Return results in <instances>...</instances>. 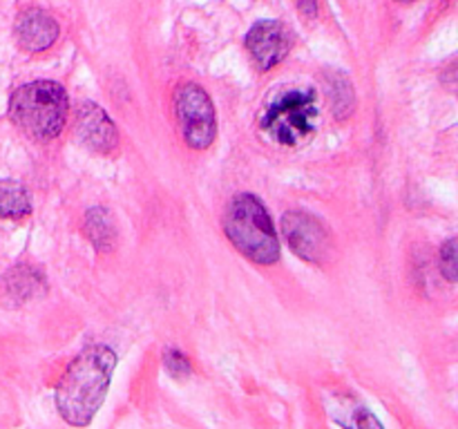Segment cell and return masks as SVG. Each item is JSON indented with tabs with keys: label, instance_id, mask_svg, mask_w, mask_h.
I'll use <instances>...</instances> for the list:
<instances>
[{
	"label": "cell",
	"instance_id": "cell-1",
	"mask_svg": "<svg viewBox=\"0 0 458 429\" xmlns=\"http://www.w3.org/2000/svg\"><path fill=\"white\" fill-rule=\"evenodd\" d=\"M116 369V353L107 344H89L63 371L56 384L58 416L72 427H88L103 407Z\"/></svg>",
	"mask_w": 458,
	"mask_h": 429
},
{
	"label": "cell",
	"instance_id": "cell-2",
	"mask_svg": "<svg viewBox=\"0 0 458 429\" xmlns=\"http://www.w3.org/2000/svg\"><path fill=\"white\" fill-rule=\"evenodd\" d=\"M224 232L246 259L259 266L280 262V237L267 206L250 192H237L224 210Z\"/></svg>",
	"mask_w": 458,
	"mask_h": 429
},
{
	"label": "cell",
	"instance_id": "cell-3",
	"mask_svg": "<svg viewBox=\"0 0 458 429\" xmlns=\"http://www.w3.org/2000/svg\"><path fill=\"white\" fill-rule=\"evenodd\" d=\"M320 121L318 94L307 85L280 88L259 114V132L268 141L284 147H298L316 134Z\"/></svg>",
	"mask_w": 458,
	"mask_h": 429
},
{
	"label": "cell",
	"instance_id": "cell-4",
	"mask_svg": "<svg viewBox=\"0 0 458 429\" xmlns=\"http://www.w3.org/2000/svg\"><path fill=\"white\" fill-rule=\"evenodd\" d=\"M65 88L56 80H31L21 85L9 98V119L34 141H52L67 121Z\"/></svg>",
	"mask_w": 458,
	"mask_h": 429
},
{
	"label": "cell",
	"instance_id": "cell-5",
	"mask_svg": "<svg viewBox=\"0 0 458 429\" xmlns=\"http://www.w3.org/2000/svg\"><path fill=\"white\" fill-rule=\"evenodd\" d=\"M174 114L182 128V137L192 150H206L213 146L217 134L213 98L201 85L182 83L174 92Z\"/></svg>",
	"mask_w": 458,
	"mask_h": 429
},
{
	"label": "cell",
	"instance_id": "cell-6",
	"mask_svg": "<svg viewBox=\"0 0 458 429\" xmlns=\"http://www.w3.org/2000/svg\"><path fill=\"white\" fill-rule=\"evenodd\" d=\"M282 235H284L289 248L298 255L300 259L311 264H322L329 255V232L325 223L311 213L304 210H289L282 217Z\"/></svg>",
	"mask_w": 458,
	"mask_h": 429
},
{
	"label": "cell",
	"instance_id": "cell-7",
	"mask_svg": "<svg viewBox=\"0 0 458 429\" xmlns=\"http://www.w3.org/2000/svg\"><path fill=\"white\" fill-rule=\"evenodd\" d=\"M250 58L262 72L280 65L293 49V34L280 21H258L244 38Z\"/></svg>",
	"mask_w": 458,
	"mask_h": 429
},
{
	"label": "cell",
	"instance_id": "cell-8",
	"mask_svg": "<svg viewBox=\"0 0 458 429\" xmlns=\"http://www.w3.org/2000/svg\"><path fill=\"white\" fill-rule=\"evenodd\" d=\"M74 134L81 146H85L92 152H98V155H107V152H112L119 146L116 125L103 112V107H98L92 101H85L76 107Z\"/></svg>",
	"mask_w": 458,
	"mask_h": 429
},
{
	"label": "cell",
	"instance_id": "cell-9",
	"mask_svg": "<svg viewBox=\"0 0 458 429\" xmlns=\"http://www.w3.org/2000/svg\"><path fill=\"white\" fill-rule=\"evenodd\" d=\"M58 34H61V27H58L56 18L38 7L25 9L13 25L18 47L30 54H38L52 47L58 40Z\"/></svg>",
	"mask_w": 458,
	"mask_h": 429
},
{
	"label": "cell",
	"instance_id": "cell-10",
	"mask_svg": "<svg viewBox=\"0 0 458 429\" xmlns=\"http://www.w3.org/2000/svg\"><path fill=\"white\" fill-rule=\"evenodd\" d=\"M325 409L331 423L338 425L340 429H385L378 416L362 405L356 396L331 393L325 398Z\"/></svg>",
	"mask_w": 458,
	"mask_h": 429
},
{
	"label": "cell",
	"instance_id": "cell-11",
	"mask_svg": "<svg viewBox=\"0 0 458 429\" xmlns=\"http://www.w3.org/2000/svg\"><path fill=\"white\" fill-rule=\"evenodd\" d=\"M45 289H47V284H45V277L38 268L18 264L0 282V299L9 307H21V304L43 295Z\"/></svg>",
	"mask_w": 458,
	"mask_h": 429
},
{
	"label": "cell",
	"instance_id": "cell-12",
	"mask_svg": "<svg viewBox=\"0 0 458 429\" xmlns=\"http://www.w3.org/2000/svg\"><path fill=\"white\" fill-rule=\"evenodd\" d=\"M83 232L92 246L101 253H107V250L114 248L116 244V223L112 219L110 210L103 208V206H94L85 213L83 219Z\"/></svg>",
	"mask_w": 458,
	"mask_h": 429
},
{
	"label": "cell",
	"instance_id": "cell-13",
	"mask_svg": "<svg viewBox=\"0 0 458 429\" xmlns=\"http://www.w3.org/2000/svg\"><path fill=\"white\" fill-rule=\"evenodd\" d=\"M327 94H329L331 110L338 121H347L356 110V92L352 80L343 72H329L327 74Z\"/></svg>",
	"mask_w": 458,
	"mask_h": 429
},
{
	"label": "cell",
	"instance_id": "cell-14",
	"mask_svg": "<svg viewBox=\"0 0 458 429\" xmlns=\"http://www.w3.org/2000/svg\"><path fill=\"white\" fill-rule=\"evenodd\" d=\"M31 213V195L16 179H0V217L22 219Z\"/></svg>",
	"mask_w": 458,
	"mask_h": 429
},
{
	"label": "cell",
	"instance_id": "cell-15",
	"mask_svg": "<svg viewBox=\"0 0 458 429\" xmlns=\"http://www.w3.org/2000/svg\"><path fill=\"white\" fill-rule=\"evenodd\" d=\"M441 273L447 282L458 284V237H452L441 246Z\"/></svg>",
	"mask_w": 458,
	"mask_h": 429
},
{
	"label": "cell",
	"instance_id": "cell-16",
	"mask_svg": "<svg viewBox=\"0 0 458 429\" xmlns=\"http://www.w3.org/2000/svg\"><path fill=\"white\" fill-rule=\"evenodd\" d=\"M164 366H165V371H168V374L177 380L188 378V375L192 374L191 360H188V358L174 347L164 349Z\"/></svg>",
	"mask_w": 458,
	"mask_h": 429
},
{
	"label": "cell",
	"instance_id": "cell-17",
	"mask_svg": "<svg viewBox=\"0 0 458 429\" xmlns=\"http://www.w3.org/2000/svg\"><path fill=\"white\" fill-rule=\"evenodd\" d=\"M441 83L445 85L447 92L456 94V97H458V61H456V63H452V65L447 67L445 72H443Z\"/></svg>",
	"mask_w": 458,
	"mask_h": 429
},
{
	"label": "cell",
	"instance_id": "cell-18",
	"mask_svg": "<svg viewBox=\"0 0 458 429\" xmlns=\"http://www.w3.org/2000/svg\"><path fill=\"white\" fill-rule=\"evenodd\" d=\"M295 7H298L307 18L318 16V0H295Z\"/></svg>",
	"mask_w": 458,
	"mask_h": 429
},
{
	"label": "cell",
	"instance_id": "cell-19",
	"mask_svg": "<svg viewBox=\"0 0 458 429\" xmlns=\"http://www.w3.org/2000/svg\"><path fill=\"white\" fill-rule=\"evenodd\" d=\"M398 3H416V0H398Z\"/></svg>",
	"mask_w": 458,
	"mask_h": 429
}]
</instances>
